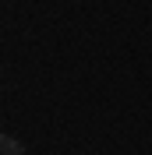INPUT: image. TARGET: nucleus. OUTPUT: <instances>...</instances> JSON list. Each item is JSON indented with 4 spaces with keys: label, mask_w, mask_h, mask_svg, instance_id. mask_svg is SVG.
<instances>
[{
    "label": "nucleus",
    "mask_w": 152,
    "mask_h": 155,
    "mask_svg": "<svg viewBox=\"0 0 152 155\" xmlns=\"http://www.w3.org/2000/svg\"><path fill=\"white\" fill-rule=\"evenodd\" d=\"M0 155H29V152H25V145H21L18 137L0 134Z\"/></svg>",
    "instance_id": "nucleus-1"
}]
</instances>
